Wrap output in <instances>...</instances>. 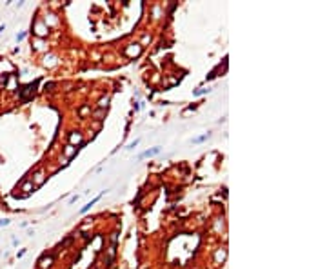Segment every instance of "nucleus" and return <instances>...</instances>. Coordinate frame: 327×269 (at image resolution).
<instances>
[{"instance_id": "3", "label": "nucleus", "mask_w": 327, "mask_h": 269, "mask_svg": "<svg viewBox=\"0 0 327 269\" xmlns=\"http://www.w3.org/2000/svg\"><path fill=\"white\" fill-rule=\"evenodd\" d=\"M98 105H100V107H104V105H107V96H105V98H102V100L98 102Z\"/></svg>"}, {"instance_id": "4", "label": "nucleus", "mask_w": 327, "mask_h": 269, "mask_svg": "<svg viewBox=\"0 0 327 269\" xmlns=\"http://www.w3.org/2000/svg\"><path fill=\"white\" fill-rule=\"evenodd\" d=\"M77 140H80V135H73L71 136V142H77Z\"/></svg>"}, {"instance_id": "2", "label": "nucleus", "mask_w": 327, "mask_h": 269, "mask_svg": "<svg viewBox=\"0 0 327 269\" xmlns=\"http://www.w3.org/2000/svg\"><path fill=\"white\" fill-rule=\"evenodd\" d=\"M100 197H102V195H98V197H97V198H94V200H91L89 204H86V206H84V207H82V213H86V211H87V209H89V207L93 206V204H94V202H98V200H100Z\"/></svg>"}, {"instance_id": "1", "label": "nucleus", "mask_w": 327, "mask_h": 269, "mask_svg": "<svg viewBox=\"0 0 327 269\" xmlns=\"http://www.w3.org/2000/svg\"><path fill=\"white\" fill-rule=\"evenodd\" d=\"M158 151H160V147H153V149H147L145 153H142V155H140V158H147V156H155V155H158Z\"/></svg>"}]
</instances>
